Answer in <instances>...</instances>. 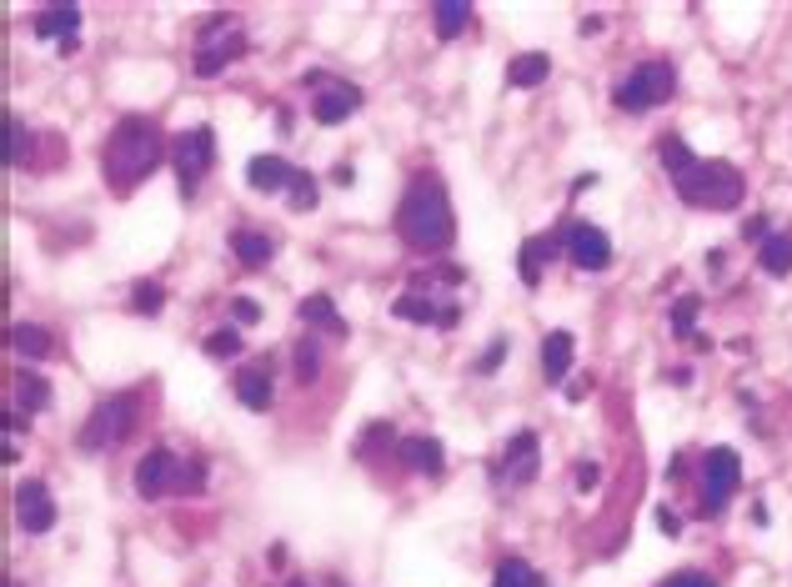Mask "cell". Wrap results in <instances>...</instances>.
Listing matches in <instances>:
<instances>
[{"label":"cell","mask_w":792,"mask_h":587,"mask_svg":"<svg viewBox=\"0 0 792 587\" xmlns=\"http://www.w3.org/2000/svg\"><path fill=\"white\" fill-rule=\"evenodd\" d=\"M396 231L412 251H447L452 236H457V221H452V206H447V191L437 176H417L396 206Z\"/></svg>","instance_id":"6da1fadb"},{"label":"cell","mask_w":792,"mask_h":587,"mask_svg":"<svg viewBox=\"0 0 792 587\" xmlns=\"http://www.w3.org/2000/svg\"><path fill=\"white\" fill-rule=\"evenodd\" d=\"M161 166V126L146 121V116H126L106 151H101V176L116 186V191H131L136 181H146L151 171Z\"/></svg>","instance_id":"7a4b0ae2"},{"label":"cell","mask_w":792,"mask_h":587,"mask_svg":"<svg viewBox=\"0 0 792 587\" xmlns=\"http://www.w3.org/2000/svg\"><path fill=\"white\" fill-rule=\"evenodd\" d=\"M677 196L687 206H707V211H732L742 201V171L732 161H717V156H697L682 176H677Z\"/></svg>","instance_id":"3957f363"},{"label":"cell","mask_w":792,"mask_h":587,"mask_svg":"<svg viewBox=\"0 0 792 587\" xmlns=\"http://www.w3.org/2000/svg\"><path fill=\"white\" fill-rule=\"evenodd\" d=\"M136 427V392H116V397H101L91 407V417L81 422V452H101V447H121Z\"/></svg>","instance_id":"277c9868"},{"label":"cell","mask_w":792,"mask_h":587,"mask_svg":"<svg viewBox=\"0 0 792 587\" xmlns=\"http://www.w3.org/2000/svg\"><path fill=\"white\" fill-rule=\"evenodd\" d=\"M672 91H677L672 66H667V61H642V66L612 91V101H617L622 111H652V106L672 101Z\"/></svg>","instance_id":"5b68a950"},{"label":"cell","mask_w":792,"mask_h":587,"mask_svg":"<svg viewBox=\"0 0 792 587\" xmlns=\"http://www.w3.org/2000/svg\"><path fill=\"white\" fill-rule=\"evenodd\" d=\"M171 161H176L181 191L191 196V191L201 186V176L211 171V161H216V136H211V126H196V131L176 136V141H171Z\"/></svg>","instance_id":"8992f818"},{"label":"cell","mask_w":792,"mask_h":587,"mask_svg":"<svg viewBox=\"0 0 792 587\" xmlns=\"http://www.w3.org/2000/svg\"><path fill=\"white\" fill-rule=\"evenodd\" d=\"M737 482H742L737 452H732V447H712V452L702 457V507H707V512H722V507L732 502Z\"/></svg>","instance_id":"52a82bcc"},{"label":"cell","mask_w":792,"mask_h":587,"mask_svg":"<svg viewBox=\"0 0 792 587\" xmlns=\"http://www.w3.org/2000/svg\"><path fill=\"white\" fill-rule=\"evenodd\" d=\"M562 246H567V256H572L577 271H602V266L612 261V241H607V231L592 226V221L562 226Z\"/></svg>","instance_id":"ba28073f"},{"label":"cell","mask_w":792,"mask_h":587,"mask_svg":"<svg viewBox=\"0 0 792 587\" xmlns=\"http://www.w3.org/2000/svg\"><path fill=\"white\" fill-rule=\"evenodd\" d=\"M16 522H21L31 537H41V532L56 527V502H51V487H46L41 477H26V482L16 487Z\"/></svg>","instance_id":"9c48e42d"},{"label":"cell","mask_w":792,"mask_h":587,"mask_svg":"<svg viewBox=\"0 0 792 587\" xmlns=\"http://www.w3.org/2000/svg\"><path fill=\"white\" fill-rule=\"evenodd\" d=\"M136 492L151 502V497H166V492H176V482H181V462L166 452V447H156V452H146L141 462H136Z\"/></svg>","instance_id":"30bf717a"},{"label":"cell","mask_w":792,"mask_h":587,"mask_svg":"<svg viewBox=\"0 0 792 587\" xmlns=\"http://www.w3.org/2000/svg\"><path fill=\"white\" fill-rule=\"evenodd\" d=\"M391 312L396 317H407V322H417V327H442V332H452L457 322H462V312L452 307V302H432L427 291H402V297L391 302Z\"/></svg>","instance_id":"8fae6325"},{"label":"cell","mask_w":792,"mask_h":587,"mask_svg":"<svg viewBox=\"0 0 792 587\" xmlns=\"http://www.w3.org/2000/svg\"><path fill=\"white\" fill-rule=\"evenodd\" d=\"M532 477H537V432H517V437L507 442L502 462H497V482L527 487Z\"/></svg>","instance_id":"7c38bea8"},{"label":"cell","mask_w":792,"mask_h":587,"mask_svg":"<svg viewBox=\"0 0 792 587\" xmlns=\"http://www.w3.org/2000/svg\"><path fill=\"white\" fill-rule=\"evenodd\" d=\"M356 106H361V86H351V81H326V86L316 91V101H311V116H316L321 126H341Z\"/></svg>","instance_id":"4fadbf2b"},{"label":"cell","mask_w":792,"mask_h":587,"mask_svg":"<svg viewBox=\"0 0 792 587\" xmlns=\"http://www.w3.org/2000/svg\"><path fill=\"white\" fill-rule=\"evenodd\" d=\"M572 362H577L572 332H547L542 337V377H547V387H562L567 372H572Z\"/></svg>","instance_id":"5bb4252c"},{"label":"cell","mask_w":792,"mask_h":587,"mask_svg":"<svg viewBox=\"0 0 792 587\" xmlns=\"http://www.w3.org/2000/svg\"><path fill=\"white\" fill-rule=\"evenodd\" d=\"M557 251H567V246H562V231H557V236H527V241H522V256H517L522 286H542V266H547Z\"/></svg>","instance_id":"9a60e30c"},{"label":"cell","mask_w":792,"mask_h":587,"mask_svg":"<svg viewBox=\"0 0 792 587\" xmlns=\"http://www.w3.org/2000/svg\"><path fill=\"white\" fill-rule=\"evenodd\" d=\"M31 31L41 36V41H76V31H81V11L76 6H51V11H36V21H31Z\"/></svg>","instance_id":"2e32d148"},{"label":"cell","mask_w":792,"mask_h":587,"mask_svg":"<svg viewBox=\"0 0 792 587\" xmlns=\"http://www.w3.org/2000/svg\"><path fill=\"white\" fill-rule=\"evenodd\" d=\"M291 176H296V166H291L286 156H251V161H246V181H251L256 191H286Z\"/></svg>","instance_id":"e0dca14e"},{"label":"cell","mask_w":792,"mask_h":587,"mask_svg":"<svg viewBox=\"0 0 792 587\" xmlns=\"http://www.w3.org/2000/svg\"><path fill=\"white\" fill-rule=\"evenodd\" d=\"M547 76H552V56L547 51H522V56L507 61V86H517V91H532Z\"/></svg>","instance_id":"ac0fdd59"},{"label":"cell","mask_w":792,"mask_h":587,"mask_svg":"<svg viewBox=\"0 0 792 587\" xmlns=\"http://www.w3.org/2000/svg\"><path fill=\"white\" fill-rule=\"evenodd\" d=\"M296 317H301L306 327H321V332H331V337H346V322H341V312H336V302L326 297V291H311V297L296 307Z\"/></svg>","instance_id":"d6986e66"},{"label":"cell","mask_w":792,"mask_h":587,"mask_svg":"<svg viewBox=\"0 0 792 587\" xmlns=\"http://www.w3.org/2000/svg\"><path fill=\"white\" fill-rule=\"evenodd\" d=\"M402 462H407L412 472H432V477H437V472L447 467V452H442L437 437L422 432V437H407V442H402Z\"/></svg>","instance_id":"ffe728a7"},{"label":"cell","mask_w":792,"mask_h":587,"mask_svg":"<svg viewBox=\"0 0 792 587\" xmlns=\"http://www.w3.org/2000/svg\"><path fill=\"white\" fill-rule=\"evenodd\" d=\"M231 251H236V261H241V266H266V261L276 256V241H271L266 231L241 226V231H231Z\"/></svg>","instance_id":"44dd1931"},{"label":"cell","mask_w":792,"mask_h":587,"mask_svg":"<svg viewBox=\"0 0 792 587\" xmlns=\"http://www.w3.org/2000/svg\"><path fill=\"white\" fill-rule=\"evenodd\" d=\"M236 397H241V407L266 412L271 407V372L266 367H241L236 372Z\"/></svg>","instance_id":"7402d4cb"},{"label":"cell","mask_w":792,"mask_h":587,"mask_svg":"<svg viewBox=\"0 0 792 587\" xmlns=\"http://www.w3.org/2000/svg\"><path fill=\"white\" fill-rule=\"evenodd\" d=\"M236 56H246V41H241V36H231V41H221V46H196V71H201V76H216V71H226Z\"/></svg>","instance_id":"603a6c76"},{"label":"cell","mask_w":792,"mask_h":587,"mask_svg":"<svg viewBox=\"0 0 792 587\" xmlns=\"http://www.w3.org/2000/svg\"><path fill=\"white\" fill-rule=\"evenodd\" d=\"M757 261H762L767 276H787V271H792V236H787V231H772V236L757 246Z\"/></svg>","instance_id":"cb8c5ba5"},{"label":"cell","mask_w":792,"mask_h":587,"mask_svg":"<svg viewBox=\"0 0 792 587\" xmlns=\"http://www.w3.org/2000/svg\"><path fill=\"white\" fill-rule=\"evenodd\" d=\"M492 587H547V582L527 557H502L497 572H492Z\"/></svg>","instance_id":"d4e9b609"},{"label":"cell","mask_w":792,"mask_h":587,"mask_svg":"<svg viewBox=\"0 0 792 587\" xmlns=\"http://www.w3.org/2000/svg\"><path fill=\"white\" fill-rule=\"evenodd\" d=\"M11 347H16L21 357H31V362H36V357H51V347H56V342H51V332H46V327L21 322V327H11Z\"/></svg>","instance_id":"484cf974"},{"label":"cell","mask_w":792,"mask_h":587,"mask_svg":"<svg viewBox=\"0 0 792 587\" xmlns=\"http://www.w3.org/2000/svg\"><path fill=\"white\" fill-rule=\"evenodd\" d=\"M467 16H472L467 0H437V6H432V21H437V36H442V41H452V36L467 26Z\"/></svg>","instance_id":"4316f807"},{"label":"cell","mask_w":792,"mask_h":587,"mask_svg":"<svg viewBox=\"0 0 792 587\" xmlns=\"http://www.w3.org/2000/svg\"><path fill=\"white\" fill-rule=\"evenodd\" d=\"M16 402H21L26 412H46V407H51V382L36 377V372H21V377H16Z\"/></svg>","instance_id":"83f0119b"},{"label":"cell","mask_w":792,"mask_h":587,"mask_svg":"<svg viewBox=\"0 0 792 587\" xmlns=\"http://www.w3.org/2000/svg\"><path fill=\"white\" fill-rule=\"evenodd\" d=\"M697 312H702L697 297H677V307H672V337L697 342Z\"/></svg>","instance_id":"f1b7e54d"},{"label":"cell","mask_w":792,"mask_h":587,"mask_svg":"<svg viewBox=\"0 0 792 587\" xmlns=\"http://www.w3.org/2000/svg\"><path fill=\"white\" fill-rule=\"evenodd\" d=\"M291 372H296V382H316V377H321V352H316V342H296Z\"/></svg>","instance_id":"f546056e"},{"label":"cell","mask_w":792,"mask_h":587,"mask_svg":"<svg viewBox=\"0 0 792 587\" xmlns=\"http://www.w3.org/2000/svg\"><path fill=\"white\" fill-rule=\"evenodd\" d=\"M657 156H662V166L672 171V181H677V176H682V171H687V166L697 161V156H692V151H687V146H682L677 136H667V141L657 146Z\"/></svg>","instance_id":"4dcf8cb0"},{"label":"cell","mask_w":792,"mask_h":587,"mask_svg":"<svg viewBox=\"0 0 792 587\" xmlns=\"http://www.w3.org/2000/svg\"><path fill=\"white\" fill-rule=\"evenodd\" d=\"M131 307H136V312H161V307H166V286H161V281H136Z\"/></svg>","instance_id":"1f68e13d"},{"label":"cell","mask_w":792,"mask_h":587,"mask_svg":"<svg viewBox=\"0 0 792 587\" xmlns=\"http://www.w3.org/2000/svg\"><path fill=\"white\" fill-rule=\"evenodd\" d=\"M286 191H291V211H311V206H316V181H311L306 171H296Z\"/></svg>","instance_id":"d6a6232c"},{"label":"cell","mask_w":792,"mask_h":587,"mask_svg":"<svg viewBox=\"0 0 792 587\" xmlns=\"http://www.w3.org/2000/svg\"><path fill=\"white\" fill-rule=\"evenodd\" d=\"M236 352H241V332L236 327H221V332L206 337V357H236Z\"/></svg>","instance_id":"836d02e7"},{"label":"cell","mask_w":792,"mask_h":587,"mask_svg":"<svg viewBox=\"0 0 792 587\" xmlns=\"http://www.w3.org/2000/svg\"><path fill=\"white\" fill-rule=\"evenodd\" d=\"M176 492H186V497H201V492H206V467H201V462H186V467H181V482H176Z\"/></svg>","instance_id":"e575fe53"},{"label":"cell","mask_w":792,"mask_h":587,"mask_svg":"<svg viewBox=\"0 0 792 587\" xmlns=\"http://www.w3.org/2000/svg\"><path fill=\"white\" fill-rule=\"evenodd\" d=\"M502 357H507V337H492V342H487V352L477 357V372H482V377H492V372L502 367Z\"/></svg>","instance_id":"d590c367"},{"label":"cell","mask_w":792,"mask_h":587,"mask_svg":"<svg viewBox=\"0 0 792 587\" xmlns=\"http://www.w3.org/2000/svg\"><path fill=\"white\" fill-rule=\"evenodd\" d=\"M597 482H602V467H597V462H577V467H572V487H577V492H597Z\"/></svg>","instance_id":"8d00e7d4"},{"label":"cell","mask_w":792,"mask_h":587,"mask_svg":"<svg viewBox=\"0 0 792 587\" xmlns=\"http://www.w3.org/2000/svg\"><path fill=\"white\" fill-rule=\"evenodd\" d=\"M11 166H26V121L11 116Z\"/></svg>","instance_id":"74e56055"},{"label":"cell","mask_w":792,"mask_h":587,"mask_svg":"<svg viewBox=\"0 0 792 587\" xmlns=\"http://www.w3.org/2000/svg\"><path fill=\"white\" fill-rule=\"evenodd\" d=\"M231 317H236L241 327H251V322H261V307H256L251 297H236V302H231Z\"/></svg>","instance_id":"f35d334b"},{"label":"cell","mask_w":792,"mask_h":587,"mask_svg":"<svg viewBox=\"0 0 792 587\" xmlns=\"http://www.w3.org/2000/svg\"><path fill=\"white\" fill-rule=\"evenodd\" d=\"M657 587H712V577H702V572H672V577L657 582Z\"/></svg>","instance_id":"ab89813d"},{"label":"cell","mask_w":792,"mask_h":587,"mask_svg":"<svg viewBox=\"0 0 792 587\" xmlns=\"http://www.w3.org/2000/svg\"><path fill=\"white\" fill-rule=\"evenodd\" d=\"M767 236H772V231H767V221H762V216H747V221H742V241H757V246H762Z\"/></svg>","instance_id":"60d3db41"},{"label":"cell","mask_w":792,"mask_h":587,"mask_svg":"<svg viewBox=\"0 0 792 587\" xmlns=\"http://www.w3.org/2000/svg\"><path fill=\"white\" fill-rule=\"evenodd\" d=\"M657 532H662V537H677V532H682V517L667 512V507H657Z\"/></svg>","instance_id":"b9f144b4"},{"label":"cell","mask_w":792,"mask_h":587,"mask_svg":"<svg viewBox=\"0 0 792 587\" xmlns=\"http://www.w3.org/2000/svg\"><path fill=\"white\" fill-rule=\"evenodd\" d=\"M587 387H592L587 377H577V382H567V402H582V397H587Z\"/></svg>","instance_id":"7bdbcfd3"},{"label":"cell","mask_w":792,"mask_h":587,"mask_svg":"<svg viewBox=\"0 0 792 587\" xmlns=\"http://www.w3.org/2000/svg\"><path fill=\"white\" fill-rule=\"evenodd\" d=\"M331 181H336V186H351V181H356V171H351V166H346V161H341V166H336V171H331Z\"/></svg>","instance_id":"ee69618b"},{"label":"cell","mask_w":792,"mask_h":587,"mask_svg":"<svg viewBox=\"0 0 792 587\" xmlns=\"http://www.w3.org/2000/svg\"><path fill=\"white\" fill-rule=\"evenodd\" d=\"M286 587H306V577H291V582H286Z\"/></svg>","instance_id":"f6af8a7d"}]
</instances>
